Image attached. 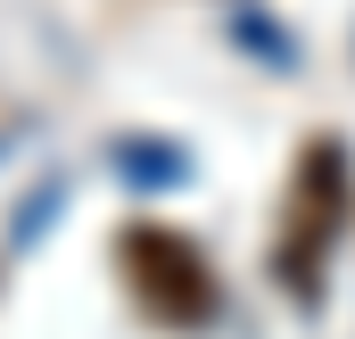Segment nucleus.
Returning a JSON list of instances; mask_svg holds the SVG:
<instances>
[{
    "label": "nucleus",
    "instance_id": "obj_2",
    "mask_svg": "<svg viewBox=\"0 0 355 339\" xmlns=\"http://www.w3.org/2000/svg\"><path fill=\"white\" fill-rule=\"evenodd\" d=\"M339 207H347L339 149H331V141H314V149H306V174H297V190H289V240H281L289 281H314V256H322V240L339 232Z\"/></svg>",
    "mask_w": 355,
    "mask_h": 339
},
{
    "label": "nucleus",
    "instance_id": "obj_1",
    "mask_svg": "<svg viewBox=\"0 0 355 339\" xmlns=\"http://www.w3.org/2000/svg\"><path fill=\"white\" fill-rule=\"evenodd\" d=\"M116 265H124V281H132V298H141L149 323L198 331L215 315V273H207V256L190 249L174 224H124L116 232Z\"/></svg>",
    "mask_w": 355,
    "mask_h": 339
}]
</instances>
